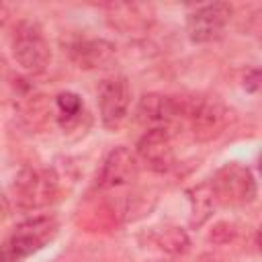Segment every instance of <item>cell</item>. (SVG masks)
<instances>
[{
    "mask_svg": "<svg viewBox=\"0 0 262 262\" xmlns=\"http://www.w3.org/2000/svg\"><path fill=\"white\" fill-rule=\"evenodd\" d=\"M178 111L180 121H184L196 141H209L219 137L231 123V111L217 98L209 94L180 96Z\"/></svg>",
    "mask_w": 262,
    "mask_h": 262,
    "instance_id": "obj_1",
    "label": "cell"
},
{
    "mask_svg": "<svg viewBox=\"0 0 262 262\" xmlns=\"http://www.w3.org/2000/svg\"><path fill=\"white\" fill-rule=\"evenodd\" d=\"M57 229L59 223L53 215H35L20 221L0 246L14 262H23L31 254L45 248L57 235Z\"/></svg>",
    "mask_w": 262,
    "mask_h": 262,
    "instance_id": "obj_2",
    "label": "cell"
},
{
    "mask_svg": "<svg viewBox=\"0 0 262 262\" xmlns=\"http://www.w3.org/2000/svg\"><path fill=\"white\" fill-rule=\"evenodd\" d=\"M16 209L37 211L49 205L57 194V176L49 168H25L20 170L10 186Z\"/></svg>",
    "mask_w": 262,
    "mask_h": 262,
    "instance_id": "obj_3",
    "label": "cell"
},
{
    "mask_svg": "<svg viewBox=\"0 0 262 262\" xmlns=\"http://www.w3.org/2000/svg\"><path fill=\"white\" fill-rule=\"evenodd\" d=\"M12 57L27 74H43L49 66L51 51L45 39V33L39 23L35 20H20L14 29L12 41Z\"/></svg>",
    "mask_w": 262,
    "mask_h": 262,
    "instance_id": "obj_4",
    "label": "cell"
},
{
    "mask_svg": "<svg viewBox=\"0 0 262 262\" xmlns=\"http://www.w3.org/2000/svg\"><path fill=\"white\" fill-rule=\"evenodd\" d=\"M209 186L215 203L221 205H248L256 199L254 176L248 168L239 164H227L221 170H217Z\"/></svg>",
    "mask_w": 262,
    "mask_h": 262,
    "instance_id": "obj_5",
    "label": "cell"
},
{
    "mask_svg": "<svg viewBox=\"0 0 262 262\" xmlns=\"http://www.w3.org/2000/svg\"><path fill=\"white\" fill-rule=\"evenodd\" d=\"M131 106V86L125 76H111L100 82L98 88V108L104 129L117 131L129 117Z\"/></svg>",
    "mask_w": 262,
    "mask_h": 262,
    "instance_id": "obj_6",
    "label": "cell"
},
{
    "mask_svg": "<svg viewBox=\"0 0 262 262\" xmlns=\"http://www.w3.org/2000/svg\"><path fill=\"white\" fill-rule=\"evenodd\" d=\"M231 18V6L227 2H211L192 10L186 18L188 39L196 45L217 41Z\"/></svg>",
    "mask_w": 262,
    "mask_h": 262,
    "instance_id": "obj_7",
    "label": "cell"
},
{
    "mask_svg": "<svg viewBox=\"0 0 262 262\" xmlns=\"http://www.w3.org/2000/svg\"><path fill=\"white\" fill-rule=\"evenodd\" d=\"M137 121L145 127V131L164 129L172 133L174 125L180 123V111H178L176 96L158 94V92L143 94L137 104Z\"/></svg>",
    "mask_w": 262,
    "mask_h": 262,
    "instance_id": "obj_8",
    "label": "cell"
},
{
    "mask_svg": "<svg viewBox=\"0 0 262 262\" xmlns=\"http://www.w3.org/2000/svg\"><path fill=\"white\" fill-rule=\"evenodd\" d=\"M137 158L156 174H166L174 168L172 133L164 129H149L137 141Z\"/></svg>",
    "mask_w": 262,
    "mask_h": 262,
    "instance_id": "obj_9",
    "label": "cell"
},
{
    "mask_svg": "<svg viewBox=\"0 0 262 262\" xmlns=\"http://www.w3.org/2000/svg\"><path fill=\"white\" fill-rule=\"evenodd\" d=\"M137 176V158L127 147H115L102 162L96 184L100 190H115L131 184Z\"/></svg>",
    "mask_w": 262,
    "mask_h": 262,
    "instance_id": "obj_10",
    "label": "cell"
},
{
    "mask_svg": "<svg viewBox=\"0 0 262 262\" xmlns=\"http://www.w3.org/2000/svg\"><path fill=\"white\" fill-rule=\"evenodd\" d=\"M68 53L78 68L94 70V68H104L113 61L115 47L104 39L78 37L68 45Z\"/></svg>",
    "mask_w": 262,
    "mask_h": 262,
    "instance_id": "obj_11",
    "label": "cell"
},
{
    "mask_svg": "<svg viewBox=\"0 0 262 262\" xmlns=\"http://www.w3.org/2000/svg\"><path fill=\"white\" fill-rule=\"evenodd\" d=\"M108 16H113L115 25L121 31H131L137 25L145 23V6L141 4H108Z\"/></svg>",
    "mask_w": 262,
    "mask_h": 262,
    "instance_id": "obj_12",
    "label": "cell"
},
{
    "mask_svg": "<svg viewBox=\"0 0 262 262\" xmlns=\"http://www.w3.org/2000/svg\"><path fill=\"white\" fill-rule=\"evenodd\" d=\"M55 106H57V117L61 121V125H72L76 121H80V115L84 111L82 98L72 92V90H63L55 96Z\"/></svg>",
    "mask_w": 262,
    "mask_h": 262,
    "instance_id": "obj_13",
    "label": "cell"
},
{
    "mask_svg": "<svg viewBox=\"0 0 262 262\" xmlns=\"http://www.w3.org/2000/svg\"><path fill=\"white\" fill-rule=\"evenodd\" d=\"M190 194H192L190 196V203H192V225H201L209 217V213L213 211V205H215L211 186L203 184V186L194 188Z\"/></svg>",
    "mask_w": 262,
    "mask_h": 262,
    "instance_id": "obj_14",
    "label": "cell"
},
{
    "mask_svg": "<svg viewBox=\"0 0 262 262\" xmlns=\"http://www.w3.org/2000/svg\"><path fill=\"white\" fill-rule=\"evenodd\" d=\"M156 244L166 250V252H172V254H184L188 250V237L182 229H176V227H168L164 229V233H160L156 237Z\"/></svg>",
    "mask_w": 262,
    "mask_h": 262,
    "instance_id": "obj_15",
    "label": "cell"
},
{
    "mask_svg": "<svg viewBox=\"0 0 262 262\" xmlns=\"http://www.w3.org/2000/svg\"><path fill=\"white\" fill-rule=\"evenodd\" d=\"M260 86V72L258 70H248L244 76V88L250 92H256Z\"/></svg>",
    "mask_w": 262,
    "mask_h": 262,
    "instance_id": "obj_16",
    "label": "cell"
},
{
    "mask_svg": "<svg viewBox=\"0 0 262 262\" xmlns=\"http://www.w3.org/2000/svg\"><path fill=\"white\" fill-rule=\"evenodd\" d=\"M6 20H8V8H6V4L0 2V29L6 25Z\"/></svg>",
    "mask_w": 262,
    "mask_h": 262,
    "instance_id": "obj_17",
    "label": "cell"
},
{
    "mask_svg": "<svg viewBox=\"0 0 262 262\" xmlns=\"http://www.w3.org/2000/svg\"><path fill=\"white\" fill-rule=\"evenodd\" d=\"M0 262H14V260H12V258L6 254V250H4L2 246H0Z\"/></svg>",
    "mask_w": 262,
    "mask_h": 262,
    "instance_id": "obj_18",
    "label": "cell"
},
{
    "mask_svg": "<svg viewBox=\"0 0 262 262\" xmlns=\"http://www.w3.org/2000/svg\"><path fill=\"white\" fill-rule=\"evenodd\" d=\"M154 262H166V260H154Z\"/></svg>",
    "mask_w": 262,
    "mask_h": 262,
    "instance_id": "obj_19",
    "label": "cell"
}]
</instances>
